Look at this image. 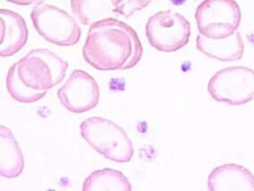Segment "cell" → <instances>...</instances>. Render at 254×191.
Returning a JSON list of instances; mask_svg holds the SVG:
<instances>
[{
  "mask_svg": "<svg viewBox=\"0 0 254 191\" xmlns=\"http://www.w3.org/2000/svg\"><path fill=\"white\" fill-rule=\"evenodd\" d=\"M210 191H254V175L236 164H226L211 171L208 178Z\"/></svg>",
  "mask_w": 254,
  "mask_h": 191,
  "instance_id": "10",
  "label": "cell"
},
{
  "mask_svg": "<svg viewBox=\"0 0 254 191\" xmlns=\"http://www.w3.org/2000/svg\"><path fill=\"white\" fill-rule=\"evenodd\" d=\"M33 26L48 42L60 47L78 43L81 30L74 16L53 4H37L31 13Z\"/></svg>",
  "mask_w": 254,
  "mask_h": 191,
  "instance_id": "4",
  "label": "cell"
},
{
  "mask_svg": "<svg viewBox=\"0 0 254 191\" xmlns=\"http://www.w3.org/2000/svg\"><path fill=\"white\" fill-rule=\"evenodd\" d=\"M62 105L70 113H83L97 107L100 90L97 81L83 70H74L57 92Z\"/></svg>",
  "mask_w": 254,
  "mask_h": 191,
  "instance_id": "8",
  "label": "cell"
},
{
  "mask_svg": "<svg viewBox=\"0 0 254 191\" xmlns=\"http://www.w3.org/2000/svg\"><path fill=\"white\" fill-rule=\"evenodd\" d=\"M115 9L123 17H131L134 13L147 7L152 0H112Z\"/></svg>",
  "mask_w": 254,
  "mask_h": 191,
  "instance_id": "15",
  "label": "cell"
},
{
  "mask_svg": "<svg viewBox=\"0 0 254 191\" xmlns=\"http://www.w3.org/2000/svg\"><path fill=\"white\" fill-rule=\"evenodd\" d=\"M24 158L12 131L0 126V175L5 179H15L22 174Z\"/></svg>",
  "mask_w": 254,
  "mask_h": 191,
  "instance_id": "12",
  "label": "cell"
},
{
  "mask_svg": "<svg viewBox=\"0 0 254 191\" xmlns=\"http://www.w3.org/2000/svg\"><path fill=\"white\" fill-rule=\"evenodd\" d=\"M83 191H131L127 177L117 170L105 168L93 172L82 184Z\"/></svg>",
  "mask_w": 254,
  "mask_h": 191,
  "instance_id": "14",
  "label": "cell"
},
{
  "mask_svg": "<svg viewBox=\"0 0 254 191\" xmlns=\"http://www.w3.org/2000/svg\"><path fill=\"white\" fill-rule=\"evenodd\" d=\"M145 35L150 45L158 51L176 52L189 43L191 25L182 14L173 10H165L148 19Z\"/></svg>",
  "mask_w": 254,
  "mask_h": 191,
  "instance_id": "6",
  "label": "cell"
},
{
  "mask_svg": "<svg viewBox=\"0 0 254 191\" xmlns=\"http://www.w3.org/2000/svg\"><path fill=\"white\" fill-rule=\"evenodd\" d=\"M7 2L18 4V5H31V4H40L44 3L45 0H6Z\"/></svg>",
  "mask_w": 254,
  "mask_h": 191,
  "instance_id": "16",
  "label": "cell"
},
{
  "mask_svg": "<svg viewBox=\"0 0 254 191\" xmlns=\"http://www.w3.org/2000/svg\"><path fill=\"white\" fill-rule=\"evenodd\" d=\"M208 92L217 102L242 105L254 99V71L231 66L217 72L208 83Z\"/></svg>",
  "mask_w": 254,
  "mask_h": 191,
  "instance_id": "7",
  "label": "cell"
},
{
  "mask_svg": "<svg viewBox=\"0 0 254 191\" xmlns=\"http://www.w3.org/2000/svg\"><path fill=\"white\" fill-rule=\"evenodd\" d=\"M68 67L67 62L49 49H32L9 68L6 90L17 102L34 103L64 80Z\"/></svg>",
  "mask_w": 254,
  "mask_h": 191,
  "instance_id": "2",
  "label": "cell"
},
{
  "mask_svg": "<svg viewBox=\"0 0 254 191\" xmlns=\"http://www.w3.org/2000/svg\"><path fill=\"white\" fill-rule=\"evenodd\" d=\"M80 135L87 143L108 160L125 164L131 160L134 148L125 130L103 117H89L80 123Z\"/></svg>",
  "mask_w": 254,
  "mask_h": 191,
  "instance_id": "3",
  "label": "cell"
},
{
  "mask_svg": "<svg viewBox=\"0 0 254 191\" xmlns=\"http://www.w3.org/2000/svg\"><path fill=\"white\" fill-rule=\"evenodd\" d=\"M187 0H171V3L174 5H180V4H184Z\"/></svg>",
  "mask_w": 254,
  "mask_h": 191,
  "instance_id": "17",
  "label": "cell"
},
{
  "mask_svg": "<svg viewBox=\"0 0 254 191\" xmlns=\"http://www.w3.org/2000/svg\"><path fill=\"white\" fill-rule=\"evenodd\" d=\"M70 9L78 22L88 26L119 15L112 0H70Z\"/></svg>",
  "mask_w": 254,
  "mask_h": 191,
  "instance_id": "13",
  "label": "cell"
},
{
  "mask_svg": "<svg viewBox=\"0 0 254 191\" xmlns=\"http://www.w3.org/2000/svg\"><path fill=\"white\" fill-rule=\"evenodd\" d=\"M194 18L198 31L203 37L226 39L240 26L241 9L235 0H204L198 5Z\"/></svg>",
  "mask_w": 254,
  "mask_h": 191,
  "instance_id": "5",
  "label": "cell"
},
{
  "mask_svg": "<svg viewBox=\"0 0 254 191\" xmlns=\"http://www.w3.org/2000/svg\"><path fill=\"white\" fill-rule=\"evenodd\" d=\"M196 48L203 55L220 62L241 60L245 53L244 40L238 31L222 39H207L199 34L196 38Z\"/></svg>",
  "mask_w": 254,
  "mask_h": 191,
  "instance_id": "11",
  "label": "cell"
},
{
  "mask_svg": "<svg viewBox=\"0 0 254 191\" xmlns=\"http://www.w3.org/2000/svg\"><path fill=\"white\" fill-rule=\"evenodd\" d=\"M143 52L136 31L126 22L110 17L90 25L82 54L93 68L114 72L135 67Z\"/></svg>",
  "mask_w": 254,
  "mask_h": 191,
  "instance_id": "1",
  "label": "cell"
},
{
  "mask_svg": "<svg viewBox=\"0 0 254 191\" xmlns=\"http://www.w3.org/2000/svg\"><path fill=\"white\" fill-rule=\"evenodd\" d=\"M0 56L10 57L27 43L28 28L23 18L8 9H0Z\"/></svg>",
  "mask_w": 254,
  "mask_h": 191,
  "instance_id": "9",
  "label": "cell"
}]
</instances>
